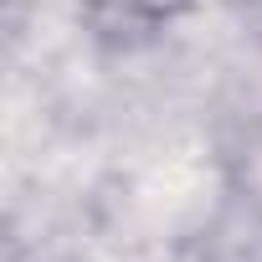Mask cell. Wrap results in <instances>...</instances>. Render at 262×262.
<instances>
[{"label":"cell","instance_id":"cell-1","mask_svg":"<svg viewBox=\"0 0 262 262\" xmlns=\"http://www.w3.org/2000/svg\"><path fill=\"white\" fill-rule=\"evenodd\" d=\"M190 0H82V16L103 41H123L134 47L155 31H165Z\"/></svg>","mask_w":262,"mask_h":262}]
</instances>
